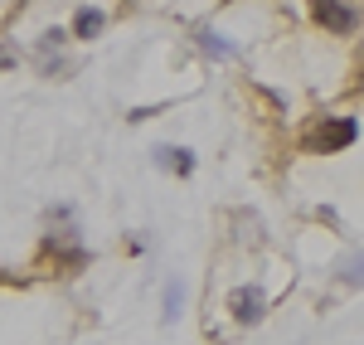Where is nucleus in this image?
<instances>
[{
  "label": "nucleus",
  "mask_w": 364,
  "mask_h": 345,
  "mask_svg": "<svg viewBox=\"0 0 364 345\" xmlns=\"http://www.w3.org/2000/svg\"><path fill=\"white\" fill-rule=\"evenodd\" d=\"M350 142H355V122H350V117H326V122H316L306 132V151H316V156L345 151Z\"/></svg>",
  "instance_id": "nucleus-1"
},
{
  "label": "nucleus",
  "mask_w": 364,
  "mask_h": 345,
  "mask_svg": "<svg viewBox=\"0 0 364 345\" xmlns=\"http://www.w3.org/2000/svg\"><path fill=\"white\" fill-rule=\"evenodd\" d=\"M311 15H316V25H326L331 34H350V29L360 25L345 0H311Z\"/></svg>",
  "instance_id": "nucleus-2"
},
{
  "label": "nucleus",
  "mask_w": 364,
  "mask_h": 345,
  "mask_svg": "<svg viewBox=\"0 0 364 345\" xmlns=\"http://www.w3.org/2000/svg\"><path fill=\"white\" fill-rule=\"evenodd\" d=\"M228 307H233V317H238V321H257V317H262V292H257V287H238Z\"/></svg>",
  "instance_id": "nucleus-3"
},
{
  "label": "nucleus",
  "mask_w": 364,
  "mask_h": 345,
  "mask_svg": "<svg viewBox=\"0 0 364 345\" xmlns=\"http://www.w3.org/2000/svg\"><path fill=\"white\" fill-rule=\"evenodd\" d=\"M97 29H102V15H97V10H78V20H73V34H78V39H92Z\"/></svg>",
  "instance_id": "nucleus-4"
},
{
  "label": "nucleus",
  "mask_w": 364,
  "mask_h": 345,
  "mask_svg": "<svg viewBox=\"0 0 364 345\" xmlns=\"http://www.w3.org/2000/svg\"><path fill=\"white\" fill-rule=\"evenodd\" d=\"M156 161H161V166H175L180 175H190V171H195V161H190V151H166V146H161V151H156Z\"/></svg>",
  "instance_id": "nucleus-5"
},
{
  "label": "nucleus",
  "mask_w": 364,
  "mask_h": 345,
  "mask_svg": "<svg viewBox=\"0 0 364 345\" xmlns=\"http://www.w3.org/2000/svg\"><path fill=\"white\" fill-rule=\"evenodd\" d=\"M345 282H355V287H364V258H345V272H340Z\"/></svg>",
  "instance_id": "nucleus-6"
},
{
  "label": "nucleus",
  "mask_w": 364,
  "mask_h": 345,
  "mask_svg": "<svg viewBox=\"0 0 364 345\" xmlns=\"http://www.w3.org/2000/svg\"><path fill=\"white\" fill-rule=\"evenodd\" d=\"M180 297H185V287L170 282V287H166V317H180Z\"/></svg>",
  "instance_id": "nucleus-7"
},
{
  "label": "nucleus",
  "mask_w": 364,
  "mask_h": 345,
  "mask_svg": "<svg viewBox=\"0 0 364 345\" xmlns=\"http://www.w3.org/2000/svg\"><path fill=\"white\" fill-rule=\"evenodd\" d=\"M199 44H204L209 54H219V58H228V54H233V49H228V44H224V39H219V34H204Z\"/></svg>",
  "instance_id": "nucleus-8"
}]
</instances>
